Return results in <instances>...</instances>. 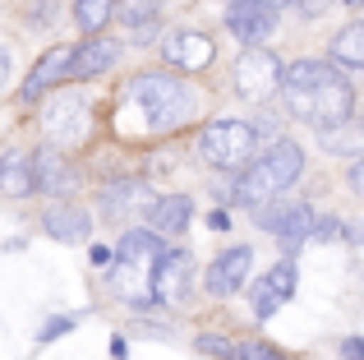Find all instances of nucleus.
Returning <instances> with one entry per match:
<instances>
[{"label":"nucleus","mask_w":364,"mask_h":360,"mask_svg":"<svg viewBox=\"0 0 364 360\" xmlns=\"http://www.w3.org/2000/svg\"><path fill=\"white\" fill-rule=\"evenodd\" d=\"M346 185H350V189H355V194L364 198V157H355V162L346 166Z\"/></svg>","instance_id":"obj_31"},{"label":"nucleus","mask_w":364,"mask_h":360,"mask_svg":"<svg viewBox=\"0 0 364 360\" xmlns=\"http://www.w3.org/2000/svg\"><path fill=\"white\" fill-rule=\"evenodd\" d=\"M341 240H350V245H364V222H360V226H346V235H341Z\"/></svg>","instance_id":"obj_38"},{"label":"nucleus","mask_w":364,"mask_h":360,"mask_svg":"<svg viewBox=\"0 0 364 360\" xmlns=\"http://www.w3.org/2000/svg\"><path fill=\"white\" fill-rule=\"evenodd\" d=\"M231 83H235V97L254 102V107L277 97V88H282V55L267 51V46H245L231 65Z\"/></svg>","instance_id":"obj_6"},{"label":"nucleus","mask_w":364,"mask_h":360,"mask_svg":"<svg viewBox=\"0 0 364 360\" xmlns=\"http://www.w3.org/2000/svg\"><path fill=\"white\" fill-rule=\"evenodd\" d=\"M235 360H291L286 351H277L263 337H249V342H235Z\"/></svg>","instance_id":"obj_27"},{"label":"nucleus","mask_w":364,"mask_h":360,"mask_svg":"<svg viewBox=\"0 0 364 360\" xmlns=\"http://www.w3.org/2000/svg\"><path fill=\"white\" fill-rule=\"evenodd\" d=\"M254 217H258V226L282 245V259H295V250L314 235V222H318L314 203H304V198H286V194L267 198L263 208H254Z\"/></svg>","instance_id":"obj_5"},{"label":"nucleus","mask_w":364,"mask_h":360,"mask_svg":"<svg viewBox=\"0 0 364 360\" xmlns=\"http://www.w3.org/2000/svg\"><path fill=\"white\" fill-rule=\"evenodd\" d=\"M198 157H203L213 171L222 176H240L249 162L258 157V134L249 120H235V116H217L198 129Z\"/></svg>","instance_id":"obj_4"},{"label":"nucleus","mask_w":364,"mask_h":360,"mask_svg":"<svg viewBox=\"0 0 364 360\" xmlns=\"http://www.w3.org/2000/svg\"><path fill=\"white\" fill-rule=\"evenodd\" d=\"M70 51H74V46H46V51L37 55V65L28 70L23 88H18V102H23V107H37L46 92H55V88L65 83V70H70Z\"/></svg>","instance_id":"obj_13"},{"label":"nucleus","mask_w":364,"mask_h":360,"mask_svg":"<svg viewBox=\"0 0 364 360\" xmlns=\"http://www.w3.org/2000/svg\"><path fill=\"white\" fill-rule=\"evenodd\" d=\"M226 5H249V0H226Z\"/></svg>","instance_id":"obj_40"},{"label":"nucleus","mask_w":364,"mask_h":360,"mask_svg":"<svg viewBox=\"0 0 364 360\" xmlns=\"http://www.w3.org/2000/svg\"><path fill=\"white\" fill-rule=\"evenodd\" d=\"M263 282H267V287H272L282 300H291L295 287H300V268H295V259H277L272 268L263 272Z\"/></svg>","instance_id":"obj_25"},{"label":"nucleus","mask_w":364,"mask_h":360,"mask_svg":"<svg viewBox=\"0 0 364 360\" xmlns=\"http://www.w3.org/2000/svg\"><path fill=\"white\" fill-rule=\"evenodd\" d=\"M161 60L171 65V74H203L208 65L217 60V46L208 33H198V28H176V33L161 42Z\"/></svg>","instance_id":"obj_9"},{"label":"nucleus","mask_w":364,"mask_h":360,"mask_svg":"<svg viewBox=\"0 0 364 360\" xmlns=\"http://www.w3.org/2000/svg\"><path fill=\"white\" fill-rule=\"evenodd\" d=\"M0 194L5 198H28V194H37V185H33V153H5L0 157Z\"/></svg>","instance_id":"obj_18"},{"label":"nucleus","mask_w":364,"mask_h":360,"mask_svg":"<svg viewBox=\"0 0 364 360\" xmlns=\"http://www.w3.org/2000/svg\"><path fill=\"white\" fill-rule=\"evenodd\" d=\"M198 356H213V360H235V342L226 333H198L194 337Z\"/></svg>","instance_id":"obj_26"},{"label":"nucleus","mask_w":364,"mask_h":360,"mask_svg":"<svg viewBox=\"0 0 364 360\" xmlns=\"http://www.w3.org/2000/svg\"><path fill=\"white\" fill-rule=\"evenodd\" d=\"M157 14H161V0H120V5H116V18L129 28V33L152 28V23H157Z\"/></svg>","instance_id":"obj_23"},{"label":"nucleus","mask_w":364,"mask_h":360,"mask_svg":"<svg viewBox=\"0 0 364 360\" xmlns=\"http://www.w3.org/2000/svg\"><path fill=\"white\" fill-rule=\"evenodd\" d=\"M97 208H102V217H107V222H124V217H134V213L148 217V208H152V189L143 185L139 176L107 180V185H102V194H97Z\"/></svg>","instance_id":"obj_14"},{"label":"nucleus","mask_w":364,"mask_h":360,"mask_svg":"<svg viewBox=\"0 0 364 360\" xmlns=\"http://www.w3.org/2000/svg\"><path fill=\"white\" fill-rule=\"evenodd\" d=\"M282 305H286V300L277 296V291L267 287L263 277L249 287V314H254V324H267V319H277V309H282Z\"/></svg>","instance_id":"obj_24"},{"label":"nucleus","mask_w":364,"mask_h":360,"mask_svg":"<svg viewBox=\"0 0 364 360\" xmlns=\"http://www.w3.org/2000/svg\"><path fill=\"white\" fill-rule=\"evenodd\" d=\"M111 356H116V360H129V337H111Z\"/></svg>","instance_id":"obj_36"},{"label":"nucleus","mask_w":364,"mask_h":360,"mask_svg":"<svg viewBox=\"0 0 364 360\" xmlns=\"http://www.w3.org/2000/svg\"><path fill=\"white\" fill-rule=\"evenodd\" d=\"M318 144H323V153H332V157H364V116H350L346 125L318 134Z\"/></svg>","instance_id":"obj_21"},{"label":"nucleus","mask_w":364,"mask_h":360,"mask_svg":"<svg viewBox=\"0 0 364 360\" xmlns=\"http://www.w3.org/2000/svg\"><path fill=\"white\" fill-rule=\"evenodd\" d=\"M341 235H346V222H341V217H318L309 240H341Z\"/></svg>","instance_id":"obj_29"},{"label":"nucleus","mask_w":364,"mask_h":360,"mask_svg":"<svg viewBox=\"0 0 364 360\" xmlns=\"http://www.w3.org/2000/svg\"><path fill=\"white\" fill-rule=\"evenodd\" d=\"M208 231H231V213H226V208H213V213H208Z\"/></svg>","instance_id":"obj_33"},{"label":"nucleus","mask_w":364,"mask_h":360,"mask_svg":"<svg viewBox=\"0 0 364 360\" xmlns=\"http://www.w3.org/2000/svg\"><path fill=\"white\" fill-rule=\"evenodd\" d=\"M74 166L65 162V153L60 148H37L33 153V185H37V194H51V198H65V194H74Z\"/></svg>","instance_id":"obj_16"},{"label":"nucleus","mask_w":364,"mask_h":360,"mask_svg":"<svg viewBox=\"0 0 364 360\" xmlns=\"http://www.w3.org/2000/svg\"><path fill=\"white\" fill-rule=\"evenodd\" d=\"M42 129H46V148H74L88 129V102L79 92H55L42 111Z\"/></svg>","instance_id":"obj_8"},{"label":"nucleus","mask_w":364,"mask_h":360,"mask_svg":"<svg viewBox=\"0 0 364 360\" xmlns=\"http://www.w3.org/2000/svg\"><path fill=\"white\" fill-rule=\"evenodd\" d=\"M328 65H341V70L364 74V18L346 23L337 37L328 42Z\"/></svg>","instance_id":"obj_19"},{"label":"nucleus","mask_w":364,"mask_h":360,"mask_svg":"<svg viewBox=\"0 0 364 360\" xmlns=\"http://www.w3.org/2000/svg\"><path fill=\"white\" fill-rule=\"evenodd\" d=\"M161 250H166V245H161L148 226H129L111 254H116V268H134V263H143V259H157Z\"/></svg>","instance_id":"obj_20"},{"label":"nucleus","mask_w":364,"mask_h":360,"mask_svg":"<svg viewBox=\"0 0 364 360\" xmlns=\"http://www.w3.org/2000/svg\"><path fill=\"white\" fill-rule=\"evenodd\" d=\"M120 60V42L116 37H83V42H74L70 51V70H65V83H88L97 79V74H107L111 65Z\"/></svg>","instance_id":"obj_12"},{"label":"nucleus","mask_w":364,"mask_h":360,"mask_svg":"<svg viewBox=\"0 0 364 360\" xmlns=\"http://www.w3.org/2000/svg\"><path fill=\"white\" fill-rule=\"evenodd\" d=\"M5 83H9V46L0 42V88H5Z\"/></svg>","instance_id":"obj_37"},{"label":"nucleus","mask_w":364,"mask_h":360,"mask_svg":"<svg viewBox=\"0 0 364 360\" xmlns=\"http://www.w3.org/2000/svg\"><path fill=\"white\" fill-rule=\"evenodd\" d=\"M42 231L51 235V240H60V245H83L92 235V217L83 213L79 203L65 198V203H51L42 213Z\"/></svg>","instance_id":"obj_17"},{"label":"nucleus","mask_w":364,"mask_h":360,"mask_svg":"<svg viewBox=\"0 0 364 360\" xmlns=\"http://www.w3.org/2000/svg\"><path fill=\"white\" fill-rule=\"evenodd\" d=\"M341 5H346V9H364V0H341Z\"/></svg>","instance_id":"obj_39"},{"label":"nucleus","mask_w":364,"mask_h":360,"mask_svg":"<svg viewBox=\"0 0 364 360\" xmlns=\"http://www.w3.org/2000/svg\"><path fill=\"white\" fill-rule=\"evenodd\" d=\"M341 360H364V337H341Z\"/></svg>","instance_id":"obj_32"},{"label":"nucleus","mask_w":364,"mask_h":360,"mask_svg":"<svg viewBox=\"0 0 364 360\" xmlns=\"http://www.w3.org/2000/svg\"><path fill=\"white\" fill-rule=\"evenodd\" d=\"M189 291H194V254L180 250V245H166V250L152 259L148 300L161 305V309H180V305H189Z\"/></svg>","instance_id":"obj_7"},{"label":"nucleus","mask_w":364,"mask_h":360,"mask_svg":"<svg viewBox=\"0 0 364 360\" xmlns=\"http://www.w3.org/2000/svg\"><path fill=\"white\" fill-rule=\"evenodd\" d=\"M51 23H55V0H37L28 14V28H51Z\"/></svg>","instance_id":"obj_30"},{"label":"nucleus","mask_w":364,"mask_h":360,"mask_svg":"<svg viewBox=\"0 0 364 360\" xmlns=\"http://www.w3.org/2000/svg\"><path fill=\"white\" fill-rule=\"evenodd\" d=\"M92 263H97V268H111V263H116V254H111V245H92Z\"/></svg>","instance_id":"obj_35"},{"label":"nucleus","mask_w":364,"mask_h":360,"mask_svg":"<svg viewBox=\"0 0 364 360\" xmlns=\"http://www.w3.org/2000/svg\"><path fill=\"white\" fill-rule=\"evenodd\" d=\"M124 107L139 111V129L143 134H171L185 120H194L198 97L180 74L166 70H143L124 83Z\"/></svg>","instance_id":"obj_1"},{"label":"nucleus","mask_w":364,"mask_h":360,"mask_svg":"<svg viewBox=\"0 0 364 360\" xmlns=\"http://www.w3.org/2000/svg\"><path fill=\"white\" fill-rule=\"evenodd\" d=\"M286 97V111H291L295 120H304V125H314L318 134H328V129L346 125L350 116H355V88H350V79L332 65L328 74H323L318 88L309 92H282Z\"/></svg>","instance_id":"obj_3"},{"label":"nucleus","mask_w":364,"mask_h":360,"mask_svg":"<svg viewBox=\"0 0 364 360\" xmlns=\"http://www.w3.org/2000/svg\"><path fill=\"white\" fill-rule=\"evenodd\" d=\"M295 9H300L304 18H318L323 9H328V0H295Z\"/></svg>","instance_id":"obj_34"},{"label":"nucleus","mask_w":364,"mask_h":360,"mask_svg":"<svg viewBox=\"0 0 364 360\" xmlns=\"http://www.w3.org/2000/svg\"><path fill=\"white\" fill-rule=\"evenodd\" d=\"M111 18H116V0H74V23L83 37H102Z\"/></svg>","instance_id":"obj_22"},{"label":"nucleus","mask_w":364,"mask_h":360,"mask_svg":"<svg viewBox=\"0 0 364 360\" xmlns=\"http://www.w3.org/2000/svg\"><path fill=\"white\" fill-rule=\"evenodd\" d=\"M300 176H304V148L295 144V139H272V144L235 176L231 198L240 208H263L267 198H282Z\"/></svg>","instance_id":"obj_2"},{"label":"nucleus","mask_w":364,"mask_h":360,"mask_svg":"<svg viewBox=\"0 0 364 360\" xmlns=\"http://www.w3.org/2000/svg\"><path fill=\"white\" fill-rule=\"evenodd\" d=\"M277 28H282V9H277L272 0H249V5L226 9V33L240 46H263Z\"/></svg>","instance_id":"obj_10"},{"label":"nucleus","mask_w":364,"mask_h":360,"mask_svg":"<svg viewBox=\"0 0 364 360\" xmlns=\"http://www.w3.org/2000/svg\"><path fill=\"white\" fill-rule=\"evenodd\" d=\"M189 217H194V198H189V194H161V198H152L148 222H143V226L166 245V240H176L180 231H189Z\"/></svg>","instance_id":"obj_15"},{"label":"nucleus","mask_w":364,"mask_h":360,"mask_svg":"<svg viewBox=\"0 0 364 360\" xmlns=\"http://www.w3.org/2000/svg\"><path fill=\"white\" fill-rule=\"evenodd\" d=\"M249 268H254V250H249V245H226V250L203 268L208 296H217V300L235 296V291L249 282Z\"/></svg>","instance_id":"obj_11"},{"label":"nucleus","mask_w":364,"mask_h":360,"mask_svg":"<svg viewBox=\"0 0 364 360\" xmlns=\"http://www.w3.org/2000/svg\"><path fill=\"white\" fill-rule=\"evenodd\" d=\"M74 324H79V319L74 314H51L42 324V333H37V346H51L55 337H65V333H74Z\"/></svg>","instance_id":"obj_28"}]
</instances>
